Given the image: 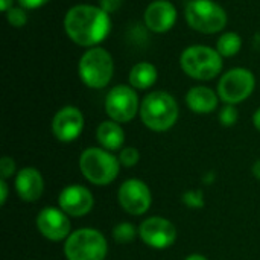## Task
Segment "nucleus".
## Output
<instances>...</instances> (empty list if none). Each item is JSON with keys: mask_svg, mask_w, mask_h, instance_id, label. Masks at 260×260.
Masks as SVG:
<instances>
[{"mask_svg": "<svg viewBox=\"0 0 260 260\" xmlns=\"http://www.w3.org/2000/svg\"><path fill=\"white\" fill-rule=\"evenodd\" d=\"M64 30L75 44L82 47H96L110 35V14H107L101 6L75 5L64 17Z\"/></svg>", "mask_w": 260, "mask_h": 260, "instance_id": "obj_1", "label": "nucleus"}, {"mask_svg": "<svg viewBox=\"0 0 260 260\" xmlns=\"http://www.w3.org/2000/svg\"><path fill=\"white\" fill-rule=\"evenodd\" d=\"M140 119L151 131L165 133L178 120V104L168 91H152L140 104Z\"/></svg>", "mask_w": 260, "mask_h": 260, "instance_id": "obj_2", "label": "nucleus"}, {"mask_svg": "<svg viewBox=\"0 0 260 260\" xmlns=\"http://www.w3.org/2000/svg\"><path fill=\"white\" fill-rule=\"evenodd\" d=\"M180 66L187 76L198 81H210L222 70V56L216 49L204 44H193L183 50Z\"/></svg>", "mask_w": 260, "mask_h": 260, "instance_id": "obj_3", "label": "nucleus"}, {"mask_svg": "<svg viewBox=\"0 0 260 260\" xmlns=\"http://www.w3.org/2000/svg\"><path fill=\"white\" fill-rule=\"evenodd\" d=\"M120 161L104 148H87L79 157V169L85 180L96 186L113 183L120 171Z\"/></svg>", "mask_w": 260, "mask_h": 260, "instance_id": "obj_4", "label": "nucleus"}, {"mask_svg": "<svg viewBox=\"0 0 260 260\" xmlns=\"http://www.w3.org/2000/svg\"><path fill=\"white\" fill-rule=\"evenodd\" d=\"M78 72L81 81L90 88H105L113 79L114 61L111 53L104 47H90L79 59Z\"/></svg>", "mask_w": 260, "mask_h": 260, "instance_id": "obj_5", "label": "nucleus"}, {"mask_svg": "<svg viewBox=\"0 0 260 260\" xmlns=\"http://www.w3.org/2000/svg\"><path fill=\"white\" fill-rule=\"evenodd\" d=\"M107 253V239L94 229H79L73 232L64 244L67 260H105Z\"/></svg>", "mask_w": 260, "mask_h": 260, "instance_id": "obj_6", "label": "nucleus"}, {"mask_svg": "<svg viewBox=\"0 0 260 260\" xmlns=\"http://www.w3.org/2000/svg\"><path fill=\"white\" fill-rule=\"evenodd\" d=\"M187 24L201 34L221 32L227 24V12L213 0H190L186 5Z\"/></svg>", "mask_w": 260, "mask_h": 260, "instance_id": "obj_7", "label": "nucleus"}, {"mask_svg": "<svg viewBox=\"0 0 260 260\" xmlns=\"http://www.w3.org/2000/svg\"><path fill=\"white\" fill-rule=\"evenodd\" d=\"M256 87V78L251 70L235 67L225 72L218 84V96L230 105H236L248 99Z\"/></svg>", "mask_w": 260, "mask_h": 260, "instance_id": "obj_8", "label": "nucleus"}, {"mask_svg": "<svg viewBox=\"0 0 260 260\" xmlns=\"http://www.w3.org/2000/svg\"><path fill=\"white\" fill-rule=\"evenodd\" d=\"M140 111L139 96L131 85H116L105 98V113L117 123L131 122Z\"/></svg>", "mask_w": 260, "mask_h": 260, "instance_id": "obj_9", "label": "nucleus"}, {"mask_svg": "<svg viewBox=\"0 0 260 260\" xmlns=\"http://www.w3.org/2000/svg\"><path fill=\"white\" fill-rule=\"evenodd\" d=\"M117 200L120 207L133 216H140L146 213L152 203L148 184L136 178L122 183V186L117 190Z\"/></svg>", "mask_w": 260, "mask_h": 260, "instance_id": "obj_10", "label": "nucleus"}, {"mask_svg": "<svg viewBox=\"0 0 260 260\" xmlns=\"http://www.w3.org/2000/svg\"><path fill=\"white\" fill-rule=\"evenodd\" d=\"M139 236L148 247L155 250H166L175 242L177 229L166 218L151 216L140 224Z\"/></svg>", "mask_w": 260, "mask_h": 260, "instance_id": "obj_11", "label": "nucleus"}, {"mask_svg": "<svg viewBox=\"0 0 260 260\" xmlns=\"http://www.w3.org/2000/svg\"><path fill=\"white\" fill-rule=\"evenodd\" d=\"M37 229L46 239L53 242L64 241L72 235V225L67 213L56 207H44L38 213Z\"/></svg>", "mask_w": 260, "mask_h": 260, "instance_id": "obj_12", "label": "nucleus"}, {"mask_svg": "<svg viewBox=\"0 0 260 260\" xmlns=\"http://www.w3.org/2000/svg\"><path fill=\"white\" fill-rule=\"evenodd\" d=\"M84 129V114L79 108L67 105L61 108L53 120H52V131L53 136L64 143H70L76 140Z\"/></svg>", "mask_w": 260, "mask_h": 260, "instance_id": "obj_13", "label": "nucleus"}, {"mask_svg": "<svg viewBox=\"0 0 260 260\" xmlns=\"http://www.w3.org/2000/svg\"><path fill=\"white\" fill-rule=\"evenodd\" d=\"M58 204L69 216H85L91 212L94 200L91 192L81 184H70L64 187L58 197Z\"/></svg>", "mask_w": 260, "mask_h": 260, "instance_id": "obj_14", "label": "nucleus"}, {"mask_svg": "<svg viewBox=\"0 0 260 260\" xmlns=\"http://www.w3.org/2000/svg\"><path fill=\"white\" fill-rule=\"evenodd\" d=\"M177 8L168 0H155L148 5L143 14L146 27L155 34H165L171 30L177 23Z\"/></svg>", "mask_w": 260, "mask_h": 260, "instance_id": "obj_15", "label": "nucleus"}, {"mask_svg": "<svg viewBox=\"0 0 260 260\" xmlns=\"http://www.w3.org/2000/svg\"><path fill=\"white\" fill-rule=\"evenodd\" d=\"M17 195L26 203H35L40 200L44 190V180L35 168H24L15 177Z\"/></svg>", "mask_w": 260, "mask_h": 260, "instance_id": "obj_16", "label": "nucleus"}, {"mask_svg": "<svg viewBox=\"0 0 260 260\" xmlns=\"http://www.w3.org/2000/svg\"><path fill=\"white\" fill-rule=\"evenodd\" d=\"M186 104L197 114H209L218 108V93L204 85L192 87L186 94Z\"/></svg>", "mask_w": 260, "mask_h": 260, "instance_id": "obj_17", "label": "nucleus"}, {"mask_svg": "<svg viewBox=\"0 0 260 260\" xmlns=\"http://www.w3.org/2000/svg\"><path fill=\"white\" fill-rule=\"evenodd\" d=\"M96 139L104 149L119 151L125 142V133L117 122L105 120L96 129Z\"/></svg>", "mask_w": 260, "mask_h": 260, "instance_id": "obj_18", "label": "nucleus"}, {"mask_svg": "<svg viewBox=\"0 0 260 260\" xmlns=\"http://www.w3.org/2000/svg\"><path fill=\"white\" fill-rule=\"evenodd\" d=\"M157 78H158L157 67L154 64H151V62H146V61L137 62L131 69L129 76H128L131 87L137 88V90L151 88L157 82Z\"/></svg>", "mask_w": 260, "mask_h": 260, "instance_id": "obj_19", "label": "nucleus"}, {"mask_svg": "<svg viewBox=\"0 0 260 260\" xmlns=\"http://www.w3.org/2000/svg\"><path fill=\"white\" fill-rule=\"evenodd\" d=\"M242 47V38L238 32H225L216 41V50L222 58H232L239 53Z\"/></svg>", "mask_w": 260, "mask_h": 260, "instance_id": "obj_20", "label": "nucleus"}, {"mask_svg": "<svg viewBox=\"0 0 260 260\" xmlns=\"http://www.w3.org/2000/svg\"><path fill=\"white\" fill-rule=\"evenodd\" d=\"M136 233H137V230L131 222H119L113 229V239L117 244H129L134 241Z\"/></svg>", "mask_w": 260, "mask_h": 260, "instance_id": "obj_21", "label": "nucleus"}, {"mask_svg": "<svg viewBox=\"0 0 260 260\" xmlns=\"http://www.w3.org/2000/svg\"><path fill=\"white\" fill-rule=\"evenodd\" d=\"M6 20L11 26L14 27H23L27 23V14L24 11V8L18 6H12L9 11H6Z\"/></svg>", "mask_w": 260, "mask_h": 260, "instance_id": "obj_22", "label": "nucleus"}, {"mask_svg": "<svg viewBox=\"0 0 260 260\" xmlns=\"http://www.w3.org/2000/svg\"><path fill=\"white\" fill-rule=\"evenodd\" d=\"M219 122L224 125V126H233L236 122H238V117H239V113H238V110H236V107L235 105H230V104H227L225 107H222L221 108V111H219Z\"/></svg>", "mask_w": 260, "mask_h": 260, "instance_id": "obj_23", "label": "nucleus"}, {"mask_svg": "<svg viewBox=\"0 0 260 260\" xmlns=\"http://www.w3.org/2000/svg\"><path fill=\"white\" fill-rule=\"evenodd\" d=\"M140 154L136 148H123L119 154V161L125 168H133L139 163Z\"/></svg>", "mask_w": 260, "mask_h": 260, "instance_id": "obj_24", "label": "nucleus"}, {"mask_svg": "<svg viewBox=\"0 0 260 260\" xmlns=\"http://www.w3.org/2000/svg\"><path fill=\"white\" fill-rule=\"evenodd\" d=\"M183 203L192 209H200L204 206V197L200 189L197 190H189L183 195Z\"/></svg>", "mask_w": 260, "mask_h": 260, "instance_id": "obj_25", "label": "nucleus"}, {"mask_svg": "<svg viewBox=\"0 0 260 260\" xmlns=\"http://www.w3.org/2000/svg\"><path fill=\"white\" fill-rule=\"evenodd\" d=\"M15 172V161L11 157H3L0 160V174H2V180H8L9 177H12Z\"/></svg>", "mask_w": 260, "mask_h": 260, "instance_id": "obj_26", "label": "nucleus"}, {"mask_svg": "<svg viewBox=\"0 0 260 260\" xmlns=\"http://www.w3.org/2000/svg\"><path fill=\"white\" fill-rule=\"evenodd\" d=\"M123 0H99V6L107 12V14H113L116 11H119V8L122 6Z\"/></svg>", "mask_w": 260, "mask_h": 260, "instance_id": "obj_27", "label": "nucleus"}, {"mask_svg": "<svg viewBox=\"0 0 260 260\" xmlns=\"http://www.w3.org/2000/svg\"><path fill=\"white\" fill-rule=\"evenodd\" d=\"M49 2L50 0H18L20 6L24 8V9H38V8L44 6Z\"/></svg>", "mask_w": 260, "mask_h": 260, "instance_id": "obj_28", "label": "nucleus"}, {"mask_svg": "<svg viewBox=\"0 0 260 260\" xmlns=\"http://www.w3.org/2000/svg\"><path fill=\"white\" fill-rule=\"evenodd\" d=\"M0 204L5 206L6 200H8V184H6V180H0Z\"/></svg>", "mask_w": 260, "mask_h": 260, "instance_id": "obj_29", "label": "nucleus"}, {"mask_svg": "<svg viewBox=\"0 0 260 260\" xmlns=\"http://www.w3.org/2000/svg\"><path fill=\"white\" fill-rule=\"evenodd\" d=\"M12 2H14V0H0V8H2V11H3V12L9 11V9L12 8Z\"/></svg>", "mask_w": 260, "mask_h": 260, "instance_id": "obj_30", "label": "nucleus"}, {"mask_svg": "<svg viewBox=\"0 0 260 260\" xmlns=\"http://www.w3.org/2000/svg\"><path fill=\"white\" fill-rule=\"evenodd\" d=\"M253 125L256 126L257 131H260V108L253 114Z\"/></svg>", "mask_w": 260, "mask_h": 260, "instance_id": "obj_31", "label": "nucleus"}, {"mask_svg": "<svg viewBox=\"0 0 260 260\" xmlns=\"http://www.w3.org/2000/svg\"><path fill=\"white\" fill-rule=\"evenodd\" d=\"M253 175H254L256 178H259L260 180V160L259 161H256V163L253 165Z\"/></svg>", "mask_w": 260, "mask_h": 260, "instance_id": "obj_32", "label": "nucleus"}, {"mask_svg": "<svg viewBox=\"0 0 260 260\" xmlns=\"http://www.w3.org/2000/svg\"><path fill=\"white\" fill-rule=\"evenodd\" d=\"M186 260H207L204 256L201 254H190L189 257H186Z\"/></svg>", "mask_w": 260, "mask_h": 260, "instance_id": "obj_33", "label": "nucleus"}]
</instances>
